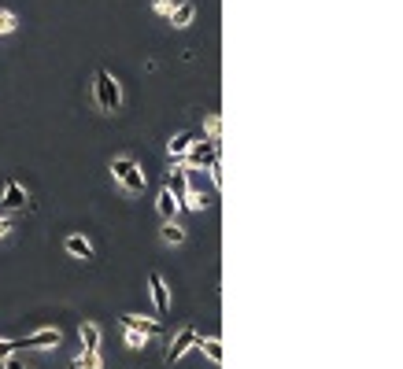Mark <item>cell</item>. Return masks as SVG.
<instances>
[{
  "instance_id": "cell-9",
  "label": "cell",
  "mask_w": 403,
  "mask_h": 369,
  "mask_svg": "<svg viewBox=\"0 0 403 369\" xmlns=\"http://www.w3.org/2000/svg\"><path fill=\"white\" fill-rule=\"evenodd\" d=\"M171 26L174 30H185V26H192V19H197V4H192V0H181V4H174L171 8Z\"/></svg>"
},
{
  "instance_id": "cell-2",
  "label": "cell",
  "mask_w": 403,
  "mask_h": 369,
  "mask_svg": "<svg viewBox=\"0 0 403 369\" xmlns=\"http://www.w3.org/2000/svg\"><path fill=\"white\" fill-rule=\"evenodd\" d=\"M111 178L119 181L126 192H134V196L148 189V174H145V170H141L134 159H126V155H119V159H111Z\"/></svg>"
},
{
  "instance_id": "cell-21",
  "label": "cell",
  "mask_w": 403,
  "mask_h": 369,
  "mask_svg": "<svg viewBox=\"0 0 403 369\" xmlns=\"http://www.w3.org/2000/svg\"><path fill=\"white\" fill-rule=\"evenodd\" d=\"M218 133H222V118L207 115V140H218Z\"/></svg>"
},
{
  "instance_id": "cell-7",
  "label": "cell",
  "mask_w": 403,
  "mask_h": 369,
  "mask_svg": "<svg viewBox=\"0 0 403 369\" xmlns=\"http://www.w3.org/2000/svg\"><path fill=\"white\" fill-rule=\"evenodd\" d=\"M4 210H22L26 203H30V192H26V184L22 181H8L4 184Z\"/></svg>"
},
{
  "instance_id": "cell-8",
  "label": "cell",
  "mask_w": 403,
  "mask_h": 369,
  "mask_svg": "<svg viewBox=\"0 0 403 369\" xmlns=\"http://www.w3.org/2000/svg\"><path fill=\"white\" fill-rule=\"evenodd\" d=\"M122 328H137V333H145V336H160L163 321L160 318H141V314H122Z\"/></svg>"
},
{
  "instance_id": "cell-20",
  "label": "cell",
  "mask_w": 403,
  "mask_h": 369,
  "mask_svg": "<svg viewBox=\"0 0 403 369\" xmlns=\"http://www.w3.org/2000/svg\"><path fill=\"white\" fill-rule=\"evenodd\" d=\"M15 26H19V19H15V11H0V37L15 34Z\"/></svg>"
},
{
  "instance_id": "cell-4",
  "label": "cell",
  "mask_w": 403,
  "mask_h": 369,
  "mask_svg": "<svg viewBox=\"0 0 403 369\" xmlns=\"http://www.w3.org/2000/svg\"><path fill=\"white\" fill-rule=\"evenodd\" d=\"M197 340H200V328L197 325H181L178 333H174V340H171V347H167V366H174V362L185 359V354L197 347Z\"/></svg>"
},
{
  "instance_id": "cell-13",
  "label": "cell",
  "mask_w": 403,
  "mask_h": 369,
  "mask_svg": "<svg viewBox=\"0 0 403 369\" xmlns=\"http://www.w3.org/2000/svg\"><path fill=\"white\" fill-rule=\"evenodd\" d=\"M192 140H197L192 133H178V137L167 140V155H171V163H181V155L189 152V144H192Z\"/></svg>"
},
{
  "instance_id": "cell-11",
  "label": "cell",
  "mask_w": 403,
  "mask_h": 369,
  "mask_svg": "<svg viewBox=\"0 0 403 369\" xmlns=\"http://www.w3.org/2000/svg\"><path fill=\"white\" fill-rule=\"evenodd\" d=\"M78 340H82V347H85V351H100L104 333H100V325H97V321H82V325H78Z\"/></svg>"
},
{
  "instance_id": "cell-16",
  "label": "cell",
  "mask_w": 403,
  "mask_h": 369,
  "mask_svg": "<svg viewBox=\"0 0 403 369\" xmlns=\"http://www.w3.org/2000/svg\"><path fill=\"white\" fill-rule=\"evenodd\" d=\"M197 347H200V351H204V354H207V359H211V362H215V366H218V362H222V340H218V336H207V340L200 336V340H197Z\"/></svg>"
},
{
  "instance_id": "cell-6",
  "label": "cell",
  "mask_w": 403,
  "mask_h": 369,
  "mask_svg": "<svg viewBox=\"0 0 403 369\" xmlns=\"http://www.w3.org/2000/svg\"><path fill=\"white\" fill-rule=\"evenodd\" d=\"M148 292H152L155 314H171V288H167L163 273H148Z\"/></svg>"
},
{
  "instance_id": "cell-19",
  "label": "cell",
  "mask_w": 403,
  "mask_h": 369,
  "mask_svg": "<svg viewBox=\"0 0 403 369\" xmlns=\"http://www.w3.org/2000/svg\"><path fill=\"white\" fill-rule=\"evenodd\" d=\"M148 340H152V336H145V333H137V328H126V336H122V344H126L129 351H141V347H145V344H148Z\"/></svg>"
},
{
  "instance_id": "cell-1",
  "label": "cell",
  "mask_w": 403,
  "mask_h": 369,
  "mask_svg": "<svg viewBox=\"0 0 403 369\" xmlns=\"http://www.w3.org/2000/svg\"><path fill=\"white\" fill-rule=\"evenodd\" d=\"M93 96H97V108L104 115H115L122 108V92H119V82L111 78V71H97V82H93Z\"/></svg>"
},
{
  "instance_id": "cell-17",
  "label": "cell",
  "mask_w": 403,
  "mask_h": 369,
  "mask_svg": "<svg viewBox=\"0 0 403 369\" xmlns=\"http://www.w3.org/2000/svg\"><path fill=\"white\" fill-rule=\"evenodd\" d=\"M160 236H163L167 244H185V229L178 226V218H167L163 229H160Z\"/></svg>"
},
{
  "instance_id": "cell-22",
  "label": "cell",
  "mask_w": 403,
  "mask_h": 369,
  "mask_svg": "<svg viewBox=\"0 0 403 369\" xmlns=\"http://www.w3.org/2000/svg\"><path fill=\"white\" fill-rule=\"evenodd\" d=\"M171 8H174V0H152V11H155V15H171Z\"/></svg>"
},
{
  "instance_id": "cell-12",
  "label": "cell",
  "mask_w": 403,
  "mask_h": 369,
  "mask_svg": "<svg viewBox=\"0 0 403 369\" xmlns=\"http://www.w3.org/2000/svg\"><path fill=\"white\" fill-rule=\"evenodd\" d=\"M63 247H67V255H74V259H85V262H89V259H97L93 244H89L85 236H78V233L67 236V240H63Z\"/></svg>"
},
{
  "instance_id": "cell-23",
  "label": "cell",
  "mask_w": 403,
  "mask_h": 369,
  "mask_svg": "<svg viewBox=\"0 0 403 369\" xmlns=\"http://www.w3.org/2000/svg\"><path fill=\"white\" fill-rule=\"evenodd\" d=\"M0 366H4V369H26V362L19 359V354H15V351H11V354H8V359H4V362H0Z\"/></svg>"
},
{
  "instance_id": "cell-15",
  "label": "cell",
  "mask_w": 403,
  "mask_h": 369,
  "mask_svg": "<svg viewBox=\"0 0 403 369\" xmlns=\"http://www.w3.org/2000/svg\"><path fill=\"white\" fill-rule=\"evenodd\" d=\"M178 203H181V207H189V210H207V207H211V200H207L204 192H197V189L181 192V196H178Z\"/></svg>"
},
{
  "instance_id": "cell-18",
  "label": "cell",
  "mask_w": 403,
  "mask_h": 369,
  "mask_svg": "<svg viewBox=\"0 0 403 369\" xmlns=\"http://www.w3.org/2000/svg\"><path fill=\"white\" fill-rule=\"evenodd\" d=\"M71 369H104V359H100V351H85L82 347V354L71 362Z\"/></svg>"
},
{
  "instance_id": "cell-24",
  "label": "cell",
  "mask_w": 403,
  "mask_h": 369,
  "mask_svg": "<svg viewBox=\"0 0 403 369\" xmlns=\"http://www.w3.org/2000/svg\"><path fill=\"white\" fill-rule=\"evenodd\" d=\"M8 354H11V344H8V340H0V362H4Z\"/></svg>"
},
{
  "instance_id": "cell-5",
  "label": "cell",
  "mask_w": 403,
  "mask_h": 369,
  "mask_svg": "<svg viewBox=\"0 0 403 369\" xmlns=\"http://www.w3.org/2000/svg\"><path fill=\"white\" fill-rule=\"evenodd\" d=\"M185 159V166H211V163H218V140H192L189 144V152L181 155Z\"/></svg>"
},
{
  "instance_id": "cell-10",
  "label": "cell",
  "mask_w": 403,
  "mask_h": 369,
  "mask_svg": "<svg viewBox=\"0 0 403 369\" xmlns=\"http://www.w3.org/2000/svg\"><path fill=\"white\" fill-rule=\"evenodd\" d=\"M178 210H181L178 196H174V192H171V189H167V184H163V189H160V196H155V215H160V218L167 222V218H174Z\"/></svg>"
},
{
  "instance_id": "cell-3",
  "label": "cell",
  "mask_w": 403,
  "mask_h": 369,
  "mask_svg": "<svg viewBox=\"0 0 403 369\" xmlns=\"http://www.w3.org/2000/svg\"><path fill=\"white\" fill-rule=\"evenodd\" d=\"M59 340H63L59 328H37V333L8 340V344H11V351H48V347H59Z\"/></svg>"
},
{
  "instance_id": "cell-25",
  "label": "cell",
  "mask_w": 403,
  "mask_h": 369,
  "mask_svg": "<svg viewBox=\"0 0 403 369\" xmlns=\"http://www.w3.org/2000/svg\"><path fill=\"white\" fill-rule=\"evenodd\" d=\"M8 233H11V222H8V218H0V240H4Z\"/></svg>"
},
{
  "instance_id": "cell-14",
  "label": "cell",
  "mask_w": 403,
  "mask_h": 369,
  "mask_svg": "<svg viewBox=\"0 0 403 369\" xmlns=\"http://www.w3.org/2000/svg\"><path fill=\"white\" fill-rule=\"evenodd\" d=\"M167 189H171L174 196H181V192H189V170L185 166H171V178H167Z\"/></svg>"
}]
</instances>
